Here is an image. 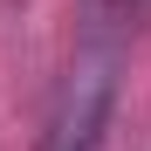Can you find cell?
I'll return each instance as SVG.
<instances>
[{"mask_svg": "<svg viewBox=\"0 0 151 151\" xmlns=\"http://www.w3.org/2000/svg\"><path fill=\"white\" fill-rule=\"evenodd\" d=\"M117 103V48L110 41H89L83 55L69 62V76L55 83V103H48L41 124V151H96Z\"/></svg>", "mask_w": 151, "mask_h": 151, "instance_id": "1", "label": "cell"}, {"mask_svg": "<svg viewBox=\"0 0 151 151\" xmlns=\"http://www.w3.org/2000/svg\"><path fill=\"white\" fill-rule=\"evenodd\" d=\"M89 7V41H124V35H137L144 28V14H151V0H83Z\"/></svg>", "mask_w": 151, "mask_h": 151, "instance_id": "2", "label": "cell"}]
</instances>
